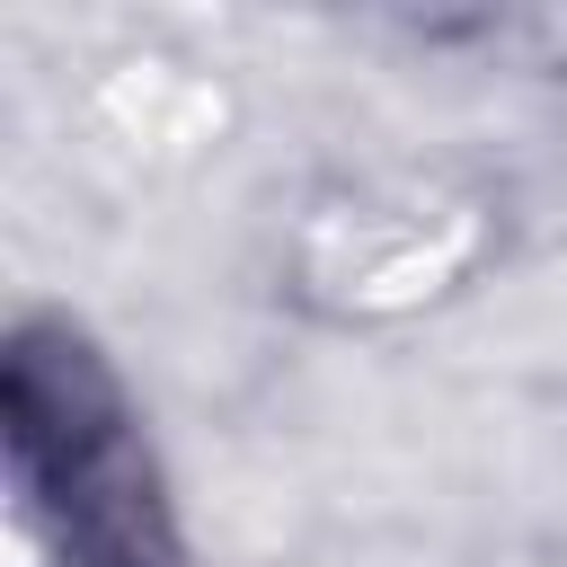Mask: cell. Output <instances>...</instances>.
Instances as JSON below:
<instances>
[{
    "mask_svg": "<svg viewBox=\"0 0 567 567\" xmlns=\"http://www.w3.org/2000/svg\"><path fill=\"white\" fill-rule=\"evenodd\" d=\"M9 416H18V452L62 496L71 540L97 567H159L151 478H142L133 434L115 425V390L89 372V354L80 346H18Z\"/></svg>",
    "mask_w": 567,
    "mask_h": 567,
    "instance_id": "cell-1",
    "label": "cell"
}]
</instances>
